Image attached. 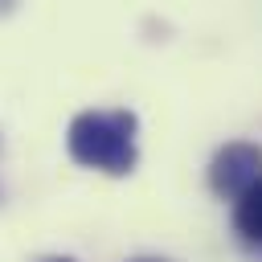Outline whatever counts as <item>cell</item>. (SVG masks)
I'll return each mask as SVG.
<instances>
[{
	"label": "cell",
	"mask_w": 262,
	"mask_h": 262,
	"mask_svg": "<svg viewBox=\"0 0 262 262\" xmlns=\"http://www.w3.org/2000/svg\"><path fill=\"white\" fill-rule=\"evenodd\" d=\"M135 135H139V119L131 111H82L66 131V147L82 168L127 176L139 164Z\"/></svg>",
	"instance_id": "obj_1"
},
{
	"label": "cell",
	"mask_w": 262,
	"mask_h": 262,
	"mask_svg": "<svg viewBox=\"0 0 262 262\" xmlns=\"http://www.w3.org/2000/svg\"><path fill=\"white\" fill-rule=\"evenodd\" d=\"M254 180H262V147L233 139L209 160V188L225 201H237Z\"/></svg>",
	"instance_id": "obj_2"
},
{
	"label": "cell",
	"mask_w": 262,
	"mask_h": 262,
	"mask_svg": "<svg viewBox=\"0 0 262 262\" xmlns=\"http://www.w3.org/2000/svg\"><path fill=\"white\" fill-rule=\"evenodd\" d=\"M233 225L250 246H262V180H254L233 201Z\"/></svg>",
	"instance_id": "obj_3"
},
{
	"label": "cell",
	"mask_w": 262,
	"mask_h": 262,
	"mask_svg": "<svg viewBox=\"0 0 262 262\" xmlns=\"http://www.w3.org/2000/svg\"><path fill=\"white\" fill-rule=\"evenodd\" d=\"M41 262H74V258H41Z\"/></svg>",
	"instance_id": "obj_4"
},
{
	"label": "cell",
	"mask_w": 262,
	"mask_h": 262,
	"mask_svg": "<svg viewBox=\"0 0 262 262\" xmlns=\"http://www.w3.org/2000/svg\"><path fill=\"white\" fill-rule=\"evenodd\" d=\"M135 262H164V258H135Z\"/></svg>",
	"instance_id": "obj_5"
}]
</instances>
